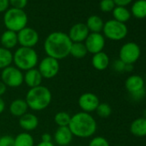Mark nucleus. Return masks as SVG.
I'll return each mask as SVG.
<instances>
[{"instance_id":"nucleus-1","label":"nucleus","mask_w":146,"mask_h":146,"mask_svg":"<svg viewBox=\"0 0 146 146\" xmlns=\"http://www.w3.org/2000/svg\"><path fill=\"white\" fill-rule=\"evenodd\" d=\"M72 41L66 33L55 31L49 34L44 41V51L46 56L57 60L65 58L70 55Z\"/></svg>"},{"instance_id":"nucleus-2","label":"nucleus","mask_w":146,"mask_h":146,"mask_svg":"<svg viewBox=\"0 0 146 146\" xmlns=\"http://www.w3.org/2000/svg\"><path fill=\"white\" fill-rule=\"evenodd\" d=\"M68 127L73 136L80 138H88L96 133L97 123L90 113L79 112L71 116Z\"/></svg>"},{"instance_id":"nucleus-3","label":"nucleus","mask_w":146,"mask_h":146,"mask_svg":"<svg viewBox=\"0 0 146 146\" xmlns=\"http://www.w3.org/2000/svg\"><path fill=\"white\" fill-rule=\"evenodd\" d=\"M52 99L50 90L43 85L31 88L26 94L25 101L29 108L34 111H42L51 104Z\"/></svg>"},{"instance_id":"nucleus-4","label":"nucleus","mask_w":146,"mask_h":146,"mask_svg":"<svg viewBox=\"0 0 146 146\" xmlns=\"http://www.w3.org/2000/svg\"><path fill=\"white\" fill-rule=\"evenodd\" d=\"M13 63L22 71L34 69L39 64V56L34 48L20 46L13 53Z\"/></svg>"},{"instance_id":"nucleus-5","label":"nucleus","mask_w":146,"mask_h":146,"mask_svg":"<svg viewBox=\"0 0 146 146\" xmlns=\"http://www.w3.org/2000/svg\"><path fill=\"white\" fill-rule=\"evenodd\" d=\"M29 17L27 13L21 9L9 8L4 15V24L7 30L18 33L27 27Z\"/></svg>"},{"instance_id":"nucleus-6","label":"nucleus","mask_w":146,"mask_h":146,"mask_svg":"<svg viewBox=\"0 0 146 146\" xmlns=\"http://www.w3.org/2000/svg\"><path fill=\"white\" fill-rule=\"evenodd\" d=\"M102 32L105 38H108L110 40L119 41L126 37L128 29L125 23L112 19L104 23Z\"/></svg>"},{"instance_id":"nucleus-7","label":"nucleus","mask_w":146,"mask_h":146,"mask_svg":"<svg viewBox=\"0 0 146 146\" xmlns=\"http://www.w3.org/2000/svg\"><path fill=\"white\" fill-rule=\"evenodd\" d=\"M24 74L16 66H8L2 70L1 81L10 88H18L23 84Z\"/></svg>"},{"instance_id":"nucleus-8","label":"nucleus","mask_w":146,"mask_h":146,"mask_svg":"<svg viewBox=\"0 0 146 146\" xmlns=\"http://www.w3.org/2000/svg\"><path fill=\"white\" fill-rule=\"evenodd\" d=\"M141 56L140 46L135 42L125 43L119 49V58L125 64H133Z\"/></svg>"},{"instance_id":"nucleus-9","label":"nucleus","mask_w":146,"mask_h":146,"mask_svg":"<svg viewBox=\"0 0 146 146\" xmlns=\"http://www.w3.org/2000/svg\"><path fill=\"white\" fill-rule=\"evenodd\" d=\"M37 69L43 79H52L58 75L60 65L58 60L46 56L39 62Z\"/></svg>"},{"instance_id":"nucleus-10","label":"nucleus","mask_w":146,"mask_h":146,"mask_svg":"<svg viewBox=\"0 0 146 146\" xmlns=\"http://www.w3.org/2000/svg\"><path fill=\"white\" fill-rule=\"evenodd\" d=\"M18 44L23 47L34 48L40 40L38 32L29 27H26L17 33Z\"/></svg>"},{"instance_id":"nucleus-11","label":"nucleus","mask_w":146,"mask_h":146,"mask_svg":"<svg viewBox=\"0 0 146 146\" xmlns=\"http://www.w3.org/2000/svg\"><path fill=\"white\" fill-rule=\"evenodd\" d=\"M84 43L87 48L88 52L96 54L103 51L106 40L104 35L101 33H90Z\"/></svg>"},{"instance_id":"nucleus-12","label":"nucleus","mask_w":146,"mask_h":146,"mask_svg":"<svg viewBox=\"0 0 146 146\" xmlns=\"http://www.w3.org/2000/svg\"><path fill=\"white\" fill-rule=\"evenodd\" d=\"M100 104V100L98 96L90 92H86L82 94L78 98V106L82 109V112L90 113L95 112Z\"/></svg>"},{"instance_id":"nucleus-13","label":"nucleus","mask_w":146,"mask_h":146,"mask_svg":"<svg viewBox=\"0 0 146 146\" xmlns=\"http://www.w3.org/2000/svg\"><path fill=\"white\" fill-rule=\"evenodd\" d=\"M90 30L84 23H78L72 25L68 32V36L72 41V43L76 42H84L88 35H90Z\"/></svg>"},{"instance_id":"nucleus-14","label":"nucleus","mask_w":146,"mask_h":146,"mask_svg":"<svg viewBox=\"0 0 146 146\" xmlns=\"http://www.w3.org/2000/svg\"><path fill=\"white\" fill-rule=\"evenodd\" d=\"M73 138V135L68 126L58 127L53 136L55 143L58 146H67L69 145Z\"/></svg>"},{"instance_id":"nucleus-15","label":"nucleus","mask_w":146,"mask_h":146,"mask_svg":"<svg viewBox=\"0 0 146 146\" xmlns=\"http://www.w3.org/2000/svg\"><path fill=\"white\" fill-rule=\"evenodd\" d=\"M42 80L43 78L40 75L38 69L34 68L25 71V74L23 77V83H25L26 85L29 87V89L41 85Z\"/></svg>"},{"instance_id":"nucleus-16","label":"nucleus","mask_w":146,"mask_h":146,"mask_svg":"<svg viewBox=\"0 0 146 146\" xmlns=\"http://www.w3.org/2000/svg\"><path fill=\"white\" fill-rule=\"evenodd\" d=\"M19 125L26 131H34L39 125V119L35 114L32 113H27L19 118Z\"/></svg>"},{"instance_id":"nucleus-17","label":"nucleus","mask_w":146,"mask_h":146,"mask_svg":"<svg viewBox=\"0 0 146 146\" xmlns=\"http://www.w3.org/2000/svg\"><path fill=\"white\" fill-rule=\"evenodd\" d=\"M144 84L145 83H144L143 78L139 75H131L129 78H127L125 82V90L130 94L141 90L143 89H145Z\"/></svg>"},{"instance_id":"nucleus-18","label":"nucleus","mask_w":146,"mask_h":146,"mask_svg":"<svg viewBox=\"0 0 146 146\" xmlns=\"http://www.w3.org/2000/svg\"><path fill=\"white\" fill-rule=\"evenodd\" d=\"M0 43L2 45L1 46L4 48L8 50L13 49L18 44L17 33L6 29L0 36Z\"/></svg>"},{"instance_id":"nucleus-19","label":"nucleus","mask_w":146,"mask_h":146,"mask_svg":"<svg viewBox=\"0 0 146 146\" xmlns=\"http://www.w3.org/2000/svg\"><path fill=\"white\" fill-rule=\"evenodd\" d=\"M91 63H92L93 67L96 70H104L108 67V65L110 64V59H109L108 55L102 51V52H97L96 54H93Z\"/></svg>"},{"instance_id":"nucleus-20","label":"nucleus","mask_w":146,"mask_h":146,"mask_svg":"<svg viewBox=\"0 0 146 146\" xmlns=\"http://www.w3.org/2000/svg\"><path fill=\"white\" fill-rule=\"evenodd\" d=\"M130 131L136 137H146V119L139 117L134 119L130 125Z\"/></svg>"},{"instance_id":"nucleus-21","label":"nucleus","mask_w":146,"mask_h":146,"mask_svg":"<svg viewBox=\"0 0 146 146\" xmlns=\"http://www.w3.org/2000/svg\"><path fill=\"white\" fill-rule=\"evenodd\" d=\"M10 112L13 116L21 117L28 113L29 107L25 100L23 99H16L10 105Z\"/></svg>"},{"instance_id":"nucleus-22","label":"nucleus","mask_w":146,"mask_h":146,"mask_svg":"<svg viewBox=\"0 0 146 146\" xmlns=\"http://www.w3.org/2000/svg\"><path fill=\"white\" fill-rule=\"evenodd\" d=\"M85 24L90 33H101L103 29L104 22L99 16L92 15L87 19Z\"/></svg>"},{"instance_id":"nucleus-23","label":"nucleus","mask_w":146,"mask_h":146,"mask_svg":"<svg viewBox=\"0 0 146 146\" xmlns=\"http://www.w3.org/2000/svg\"><path fill=\"white\" fill-rule=\"evenodd\" d=\"M14 146H35V139L30 133L21 132L14 137Z\"/></svg>"},{"instance_id":"nucleus-24","label":"nucleus","mask_w":146,"mask_h":146,"mask_svg":"<svg viewBox=\"0 0 146 146\" xmlns=\"http://www.w3.org/2000/svg\"><path fill=\"white\" fill-rule=\"evenodd\" d=\"M131 14L137 19L146 17V0H137L132 5Z\"/></svg>"},{"instance_id":"nucleus-25","label":"nucleus","mask_w":146,"mask_h":146,"mask_svg":"<svg viewBox=\"0 0 146 146\" xmlns=\"http://www.w3.org/2000/svg\"><path fill=\"white\" fill-rule=\"evenodd\" d=\"M112 13H113V17L114 20L123 23L129 21L131 16V11L127 10L125 7H122V6H115Z\"/></svg>"},{"instance_id":"nucleus-26","label":"nucleus","mask_w":146,"mask_h":146,"mask_svg":"<svg viewBox=\"0 0 146 146\" xmlns=\"http://www.w3.org/2000/svg\"><path fill=\"white\" fill-rule=\"evenodd\" d=\"M87 53H88V51L84 42L72 43L70 51V55H71L73 58H78V59L84 58L87 55Z\"/></svg>"},{"instance_id":"nucleus-27","label":"nucleus","mask_w":146,"mask_h":146,"mask_svg":"<svg viewBox=\"0 0 146 146\" xmlns=\"http://www.w3.org/2000/svg\"><path fill=\"white\" fill-rule=\"evenodd\" d=\"M13 63V53L11 50L0 46V70L11 66Z\"/></svg>"},{"instance_id":"nucleus-28","label":"nucleus","mask_w":146,"mask_h":146,"mask_svg":"<svg viewBox=\"0 0 146 146\" xmlns=\"http://www.w3.org/2000/svg\"><path fill=\"white\" fill-rule=\"evenodd\" d=\"M71 116L64 111H60L57 113L54 116V122L56 125H58V127H64L68 126L70 121Z\"/></svg>"},{"instance_id":"nucleus-29","label":"nucleus","mask_w":146,"mask_h":146,"mask_svg":"<svg viewBox=\"0 0 146 146\" xmlns=\"http://www.w3.org/2000/svg\"><path fill=\"white\" fill-rule=\"evenodd\" d=\"M97 115L101 118H108L111 115L112 113V108L109 104L106 103V102H102L99 104V106L97 107L96 110Z\"/></svg>"},{"instance_id":"nucleus-30","label":"nucleus","mask_w":146,"mask_h":146,"mask_svg":"<svg viewBox=\"0 0 146 146\" xmlns=\"http://www.w3.org/2000/svg\"><path fill=\"white\" fill-rule=\"evenodd\" d=\"M115 6L116 5L113 2V0H101L100 2V9L102 11L105 13L113 11Z\"/></svg>"},{"instance_id":"nucleus-31","label":"nucleus","mask_w":146,"mask_h":146,"mask_svg":"<svg viewBox=\"0 0 146 146\" xmlns=\"http://www.w3.org/2000/svg\"><path fill=\"white\" fill-rule=\"evenodd\" d=\"M89 146H110V144L104 137L97 136L90 140V142L89 143Z\"/></svg>"},{"instance_id":"nucleus-32","label":"nucleus","mask_w":146,"mask_h":146,"mask_svg":"<svg viewBox=\"0 0 146 146\" xmlns=\"http://www.w3.org/2000/svg\"><path fill=\"white\" fill-rule=\"evenodd\" d=\"M28 1L29 0H9V3L12 8L23 10L28 5Z\"/></svg>"},{"instance_id":"nucleus-33","label":"nucleus","mask_w":146,"mask_h":146,"mask_svg":"<svg viewBox=\"0 0 146 146\" xmlns=\"http://www.w3.org/2000/svg\"><path fill=\"white\" fill-rule=\"evenodd\" d=\"M0 146H14V137L10 135L0 137Z\"/></svg>"},{"instance_id":"nucleus-34","label":"nucleus","mask_w":146,"mask_h":146,"mask_svg":"<svg viewBox=\"0 0 146 146\" xmlns=\"http://www.w3.org/2000/svg\"><path fill=\"white\" fill-rule=\"evenodd\" d=\"M113 68L117 72H125V64L119 58V59H116L113 63Z\"/></svg>"},{"instance_id":"nucleus-35","label":"nucleus","mask_w":146,"mask_h":146,"mask_svg":"<svg viewBox=\"0 0 146 146\" xmlns=\"http://www.w3.org/2000/svg\"><path fill=\"white\" fill-rule=\"evenodd\" d=\"M131 98L134 100V101H140L142 99L144 98L145 95H146V91H145V89H143L141 90H138V91H136L134 93H131L130 94Z\"/></svg>"},{"instance_id":"nucleus-36","label":"nucleus","mask_w":146,"mask_h":146,"mask_svg":"<svg viewBox=\"0 0 146 146\" xmlns=\"http://www.w3.org/2000/svg\"><path fill=\"white\" fill-rule=\"evenodd\" d=\"M10 8L9 0H0V13H5Z\"/></svg>"},{"instance_id":"nucleus-37","label":"nucleus","mask_w":146,"mask_h":146,"mask_svg":"<svg viewBox=\"0 0 146 146\" xmlns=\"http://www.w3.org/2000/svg\"><path fill=\"white\" fill-rule=\"evenodd\" d=\"M113 2L116 6L125 7L132 2V0H113Z\"/></svg>"},{"instance_id":"nucleus-38","label":"nucleus","mask_w":146,"mask_h":146,"mask_svg":"<svg viewBox=\"0 0 146 146\" xmlns=\"http://www.w3.org/2000/svg\"><path fill=\"white\" fill-rule=\"evenodd\" d=\"M52 136L49 133H44L41 135V142H52Z\"/></svg>"},{"instance_id":"nucleus-39","label":"nucleus","mask_w":146,"mask_h":146,"mask_svg":"<svg viewBox=\"0 0 146 146\" xmlns=\"http://www.w3.org/2000/svg\"><path fill=\"white\" fill-rule=\"evenodd\" d=\"M6 90H7V86L2 81H0V97L5 94Z\"/></svg>"},{"instance_id":"nucleus-40","label":"nucleus","mask_w":146,"mask_h":146,"mask_svg":"<svg viewBox=\"0 0 146 146\" xmlns=\"http://www.w3.org/2000/svg\"><path fill=\"white\" fill-rule=\"evenodd\" d=\"M5 110V102L2 97H0V114L4 113Z\"/></svg>"},{"instance_id":"nucleus-41","label":"nucleus","mask_w":146,"mask_h":146,"mask_svg":"<svg viewBox=\"0 0 146 146\" xmlns=\"http://www.w3.org/2000/svg\"><path fill=\"white\" fill-rule=\"evenodd\" d=\"M35 146H55L52 142H40Z\"/></svg>"},{"instance_id":"nucleus-42","label":"nucleus","mask_w":146,"mask_h":146,"mask_svg":"<svg viewBox=\"0 0 146 146\" xmlns=\"http://www.w3.org/2000/svg\"><path fill=\"white\" fill-rule=\"evenodd\" d=\"M133 69V64H125V71L126 72H130Z\"/></svg>"},{"instance_id":"nucleus-43","label":"nucleus","mask_w":146,"mask_h":146,"mask_svg":"<svg viewBox=\"0 0 146 146\" xmlns=\"http://www.w3.org/2000/svg\"><path fill=\"white\" fill-rule=\"evenodd\" d=\"M143 118H145V119H146V109L143 111Z\"/></svg>"},{"instance_id":"nucleus-44","label":"nucleus","mask_w":146,"mask_h":146,"mask_svg":"<svg viewBox=\"0 0 146 146\" xmlns=\"http://www.w3.org/2000/svg\"><path fill=\"white\" fill-rule=\"evenodd\" d=\"M115 146H121V145H115Z\"/></svg>"},{"instance_id":"nucleus-45","label":"nucleus","mask_w":146,"mask_h":146,"mask_svg":"<svg viewBox=\"0 0 146 146\" xmlns=\"http://www.w3.org/2000/svg\"><path fill=\"white\" fill-rule=\"evenodd\" d=\"M78 146H82V145H78Z\"/></svg>"}]
</instances>
